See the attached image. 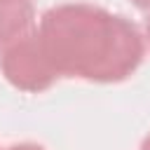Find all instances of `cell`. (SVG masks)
Wrapping results in <instances>:
<instances>
[{"label":"cell","instance_id":"cell-6","mask_svg":"<svg viewBox=\"0 0 150 150\" xmlns=\"http://www.w3.org/2000/svg\"><path fill=\"white\" fill-rule=\"evenodd\" d=\"M145 35H148V42H150V19H148V23H145Z\"/></svg>","mask_w":150,"mask_h":150},{"label":"cell","instance_id":"cell-3","mask_svg":"<svg viewBox=\"0 0 150 150\" xmlns=\"http://www.w3.org/2000/svg\"><path fill=\"white\" fill-rule=\"evenodd\" d=\"M33 16V0H0V49L28 33Z\"/></svg>","mask_w":150,"mask_h":150},{"label":"cell","instance_id":"cell-1","mask_svg":"<svg viewBox=\"0 0 150 150\" xmlns=\"http://www.w3.org/2000/svg\"><path fill=\"white\" fill-rule=\"evenodd\" d=\"M38 40L59 77L122 82L143 61V35L129 19L89 2L47 9Z\"/></svg>","mask_w":150,"mask_h":150},{"label":"cell","instance_id":"cell-7","mask_svg":"<svg viewBox=\"0 0 150 150\" xmlns=\"http://www.w3.org/2000/svg\"><path fill=\"white\" fill-rule=\"evenodd\" d=\"M0 150H2V148H0Z\"/></svg>","mask_w":150,"mask_h":150},{"label":"cell","instance_id":"cell-4","mask_svg":"<svg viewBox=\"0 0 150 150\" xmlns=\"http://www.w3.org/2000/svg\"><path fill=\"white\" fill-rule=\"evenodd\" d=\"M136 7H141V9H150V0H131Z\"/></svg>","mask_w":150,"mask_h":150},{"label":"cell","instance_id":"cell-5","mask_svg":"<svg viewBox=\"0 0 150 150\" xmlns=\"http://www.w3.org/2000/svg\"><path fill=\"white\" fill-rule=\"evenodd\" d=\"M141 150H150V134L143 138V143H141Z\"/></svg>","mask_w":150,"mask_h":150},{"label":"cell","instance_id":"cell-2","mask_svg":"<svg viewBox=\"0 0 150 150\" xmlns=\"http://www.w3.org/2000/svg\"><path fill=\"white\" fill-rule=\"evenodd\" d=\"M0 70L12 87L30 94L45 91L59 80L35 30H28L7 47H2Z\"/></svg>","mask_w":150,"mask_h":150}]
</instances>
